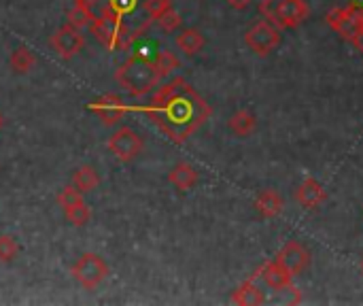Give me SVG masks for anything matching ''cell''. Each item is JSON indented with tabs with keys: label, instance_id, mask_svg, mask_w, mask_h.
Returning <instances> with one entry per match:
<instances>
[{
	"label": "cell",
	"instance_id": "484cf974",
	"mask_svg": "<svg viewBox=\"0 0 363 306\" xmlns=\"http://www.w3.org/2000/svg\"><path fill=\"white\" fill-rule=\"evenodd\" d=\"M168 9H172V0H145V11L151 19H157Z\"/></svg>",
	"mask_w": 363,
	"mask_h": 306
},
{
	"label": "cell",
	"instance_id": "ba28073f",
	"mask_svg": "<svg viewBox=\"0 0 363 306\" xmlns=\"http://www.w3.org/2000/svg\"><path fill=\"white\" fill-rule=\"evenodd\" d=\"M89 111L98 115V119L104 124V126H117L119 121H123L125 113H128V104L115 96V94H106L102 96L100 100L91 102L89 104Z\"/></svg>",
	"mask_w": 363,
	"mask_h": 306
},
{
	"label": "cell",
	"instance_id": "52a82bcc",
	"mask_svg": "<svg viewBox=\"0 0 363 306\" xmlns=\"http://www.w3.org/2000/svg\"><path fill=\"white\" fill-rule=\"evenodd\" d=\"M108 149L119 162H132L143 151V138L128 126L113 132L108 138Z\"/></svg>",
	"mask_w": 363,
	"mask_h": 306
},
{
	"label": "cell",
	"instance_id": "44dd1931",
	"mask_svg": "<svg viewBox=\"0 0 363 306\" xmlns=\"http://www.w3.org/2000/svg\"><path fill=\"white\" fill-rule=\"evenodd\" d=\"M9 64H11L13 72L26 75V72H30V68L36 64V58H34V53H32L30 49H26V47H17V49L11 53Z\"/></svg>",
	"mask_w": 363,
	"mask_h": 306
},
{
	"label": "cell",
	"instance_id": "f546056e",
	"mask_svg": "<svg viewBox=\"0 0 363 306\" xmlns=\"http://www.w3.org/2000/svg\"><path fill=\"white\" fill-rule=\"evenodd\" d=\"M2 126H4V115L0 113V130H2Z\"/></svg>",
	"mask_w": 363,
	"mask_h": 306
},
{
	"label": "cell",
	"instance_id": "5bb4252c",
	"mask_svg": "<svg viewBox=\"0 0 363 306\" xmlns=\"http://www.w3.org/2000/svg\"><path fill=\"white\" fill-rule=\"evenodd\" d=\"M285 200L279 192L274 190H264L257 198H255V211L264 217V219H274L283 213Z\"/></svg>",
	"mask_w": 363,
	"mask_h": 306
},
{
	"label": "cell",
	"instance_id": "4fadbf2b",
	"mask_svg": "<svg viewBox=\"0 0 363 306\" xmlns=\"http://www.w3.org/2000/svg\"><path fill=\"white\" fill-rule=\"evenodd\" d=\"M253 277H255V279H257V277H264L266 285L272 288V290H277V292H283V290H291V288H294V277H291L277 260L266 262Z\"/></svg>",
	"mask_w": 363,
	"mask_h": 306
},
{
	"label": "cell",
	"instance_id": "9a60e30c",
	"mask_svg": "<svg viewBox=\"0 0 363 306\" xmlns=\"http://www.w3.org/2000/svg\"><path fill=\"white\" fill-rule=\"evenodd\" d=\"M232 302L240 306H259L266 302L264 292L255 285V277H251L249 281H245L234 294H232Z\"/></svg>",
	"mask_w": 363,
	"mask_h": 306
},
{
	"label": "cell",
	"instance_id": "d4e9b609",
	"mask_svg": "<svg viewBox=\"0 0 363 306\" xmlns=\"http://www.w3.org/2000/svg\"><path fill=\"white\" fill-rule=\"evenodd\" d=\"M155 21L162 26V30H164V32H174V30H179V28H181V21H183V19H181V15H179L174 9H168V11H166V13H162Z\"/></svg>",
	"mask_w": 363,
	"mask_h": 306
},
{
	"label": "cell",
	"instance_id": "5b68a950",
	"mask_svg": "<svg viewBox=\"0 0 363 306\" xmlns=\"http://www.w3.org/2000/svg\"><path fill=\"white\" fill-rule=\"evenodd\" d=\"M72 277L85 290H96L108 277V266L98 253H83L70 268Z\"/></svg>",
	"mask_w": 363,
	"mask_h": 306
},
{
	"label": "cell",
	"instance_id": "e0dca14e",
	"mask_svg": "<svg viewBox=\"0 0 363 306\" xmlns=\"http://www.w3.org/2000/svg\"><path fill=\"white\" fill-rule=\"evenodd\" d=\"M204 43H206L204 40V34L200 30H196V28H185L177 36V47L183 53H187V55H196L204 47Z\"/></svg>",
	"mask_w": 363,
	"mask_h": 306
},
{
	"label": "cell",
	"instance_id": "2e32d148",
	"mask_svg": "<svg viewBox=\"0 0 363 306\" xmlns=\"http://www.w3.org/2000/svg\"><path fill=\"white\" fill-rule=\"evenodd\" d=\"M168 181H170L177 190L187 192V190H191V187L198 183V170H196L191 164L181 162V164H177V166L168 173Z\"/></svg>",
	"mask_w": 363,
	"mask_h": 306
},
{
	"label": "cell",
	"instance_id": "83f0119b",
	"mask_svg": "<svg viewBox=\"0 0 363 306\" xmlns=\"http://www.w3.org/2000/svg\"><path fill=\"white\" fill-rule=\"evenodd\" d=\"M232 9H238V11H242V9H247L253 0H225Z\"/></svg>",
	"mask_w": 363,
	"mask_h": 306
},
{
	"label": "cell",
	"instance_id": "4316f807",
	"mask_svg": "<svg viewBox=\"0 0 363 306\" xmlns=\"http://www.w3.org/2000/svg\"><path fill=\"white\" fill-rule=\"evenodd\" d=\"M134 4H136V0H111L106 6H108V9H113L117 15H123V13L132 11V9H134Z\"/></svg>",
	"mask_w": 363,
	"mask_h": 306
},
{
	"label": "cell",
	"instance_id": "8fae6325",
	"mask_svg": "<svg viewBox=\"0 0 363 306\" xmlns=\"http://www.w3.org/2000/svg\"><path fill=\"white\" fill-rule=\"evenodd\" d=\"M83 45H85L83 34H81L77 28H72L70 23L62 26V28L51 36V47H53L62 58H72V55H77V53L83 49Z\"/></svg>",
	"mask_w": 363,
	"mask_h": 306
},
{
	"label": "cell",
	"instance_id": "7c38bea8",
	"mask_svg": "<svg viewBox=\"0 0 363 306\" xmlns=\"http://www.w3.org/2000/svg\"><path fill=\"white\" fill-rule=\"evenodd\" d=\"M296 200L304 207V209H319L325 200H328V192L325 187L315 179V177H308L304 179L298 190H296Z\"/></svg>",
	"mask_w": 363,
	"mask_h": 306
},
{
	"label": "cell",
	"instance_id": "4dcf8cb0",
	"mask_svg": "<svg viewBox=\"0 0 363 306\" xmlns=\"http://www.w3.org/2000/svg\"><path fill=\"white\" fill-rule=\"evenodd\" d=\"M362 271H363V260H362Z\"/></svg>",
	"mask_w": 363,
	"mask_h": 306
},
{
	"label": "cell",
	"instance_id": "30bf717a",
	"mask_svg": "<svg viewBox=\"0 0 363 306\" xmlns=\"http://www.w3.org/2000/svg\"><path fill=\"white\" fill-rule=\"evenodd\" d=\"M362 4L353 2L349 6H338V9H332L328 15H325V21L332 30H336L342 38L351 40L353 32H355V17L359 13Z\"/></svg>",
	"mask_w": 363,
	"mask_h": 306
},
{
	"label": "cell",
	"instance_id": "ac0fdd59",
	"mask_svg": "<svg viewBox=\"0 0 363 306\" xmlns=\"http://www.w3.org/2000/svg\"><path fill=\"white\" fill-rule=\"evenodd\" d=\"M228 126H230V130H232L236 136H249V134H253V130H255V126H257V119H255V115H253L251 111L240 109V111H236V113L230 117Z\"/></svg>",
	"mask_w": 363,
	"mask_h": 306
},
{
	"label": "cell",
	"instance_id": "d6986e66",
	"mask_svg": "<svg viewBox=\"0 0 363 306\" xmlns=\"http://www.w3.org/2000/svg\"><path fill=\"white\" fill-rule=\"evenodd\" d=\"M98 183H100V177H98V173H96L94 166H81V168H77L74 175H72V185H74L81 194L94 192V190L98 187Z\"/></svg>",
	"mask_w": 363,
	"mask_h": 306
},
{
	"label": "cell",
	"instance_id": "7402d4cb",
	"mask_svg": "<svg viewBox=\"0 0 363 306\" xmlns=\"http://www.w3.org/2000/svg\"><path fill=\"white\" fill-rule=\"evenodd\" d=\"M66 19L72 28L77 30H83V28H89L94 23V13L91 9L87 6H81V4H74L68 13H66Z\"/></svg>",
	"mask_w": 363,
	"mask_h": 306
},
{
	"label": "cell",
	"instance_id": "3957f363",
	"mask_svg": "<svg viewBox=\"0 0 363 306\" xmlns=\"http://www.w3.org/2000/svg\"><path fill=\"white\" fill-rule=\"evenodd\" d=\"M91 34L96 36V40L108 49H125L134 36V32H128L121 23V15H117L113 9L104 6L102 13L98 17H94V23L89 26Z\"/></svg>",
	"mask_w": 363,
	"mask_h": 306
},
{
	"label": "cell",
	"instance_id": "9c48e42d",
	"mask_svg": "<svg viewBox=\"0 0 363 306\" xmlns=\"http://www.w3.org/2000/svg\"><path fill=\"white\" fill-rule=\"evenodd\" d=\"M277 262H279L291 277H296V275H300V273H304V271L308 268V264H311V253H308L306 247L300 245L298 241H289V243H285V247L279 251Z\"/></svg>",
	"mask_w": 363,
	"mask_h": 306
},
{
	"label": "cell",
	"instance_id": "277c9868",
	"mask_svg": "<svg viewBox=\"0 0 363 306\" xmlns=\"http://www.w3.org/2000/svg\"><path fill=\"white\" fill-rule=\"evenodd\" d=\"M259 13L279 30L298 28L311 13L304 0H262Z\"/></svg>",
	"mask_w": 363,
	"mask_h": 306
},
{
	"label": "cell",
	"instance_id": "7a4b0ae2",
	"mask_svg": "<svg viewBox=\"0 0 363 306\" xmlns=\"http://www.w3.org/2000/svg\"><path fill=\"white\" fill-rule=\"evenodd\" d=\"M160 72L155 68V62L145 58L143 53L130 55L115 72V81L123 92L130 96H145L160 83Z\"/></svg>",
	"mask_w": 363,
	"mask_h": 306
},
{
	"label": "cell",
	"instance_id": "cb8c5ba5",
	"mask_svg": "<svg viewBox=\"0 0 363 306\" xmlns=\"http://www.w3.org/2000/svg\"><path fill=\"white\" fill-rule=\"evenodd\" d=\"M19 253V245L11 234H0V262H11Z\"/></svg>",
	"mask_w": 363,
	"mask_h": 306
},
{
	"label": "cell",
	"instance_id": "603a6c76",
	"mask_svg": "<svg viewBox=\"0 0 363 306\" xmlns=\"http://www.w3.org/2000/svg\"><path fill=\"white\" fill-rule=\"evenodd\" d=\"M153 62H155V68H157L160 77H168L172 70H177V68L181 66L179 58H177L172 51H160V53L155 55Z\"/></svg>",
	"mask_w": 363,
	"mask_h": 306
},
{
	"label": "cell",
	"instance_id": "f1b7e54d",
	"mask_svg": "<svg viewBox=\"0 0 363 306\" xmlns=\"http://www.w3.org/2000/svg\"><path fill=\"white\" fill-rule=\"evenodd\" d=\"M100 0H74V4H81V6H87V9H94Z\"/></svg>",
	"mask_w": 363,
	"mask_h": 306
},
{
	"label": "cell",
	"instance_id": "8992f818",
	"mask_svg": "<svg viewBox=\"0 0 363 306\" xmlns=\"http://www.w3.org/2000/svg\"><path fill=\"white\" fill-rule=\"evenodd\" d=\"M247 47L257 55H268L281 45V30L268 19H259L251 30L245 32Z\"/></svg>",
	"mask_w": 363,
	"mask_h": 306
},
{
	"label": "cell",
	"instance_id": "ffe728a7",
	"mask_svg": "<svg viewBox=\"0 0 363 306\" xmlns=\"http://www.w3.org/2000/svg\"><path fill=\"white\" fill-rule=\"evenodd\" d=\"M62 211H64L66 219H68L72 226H85V224L91 219V211H89V207L85 204V200H83V198H79V200H74V202L66 204Z\"/></svg>",
	"mask_w": 363,
	"mask_h": 306
},
{
	"label": "cell",
	"instance_id": "6da1fadb",
	"mask_svg": "<svg viewBox=\"0 0 363 306\" xmlns=\"http://www.w3.org/2000/svg\"><path fill=\"white\" fill-rule=\"evenodd\" d=\"M145 113L172 143L181 145L208 121L213 109L194 85L177 77L157 89Z\"/></svg>",
	"mask_w": 363,
	"mask_h": 306
}]
</instances>
